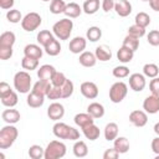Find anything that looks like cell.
<instances>
[{
    "label": "cell",
    "instance_id": "obj_44",
    "mask_svg": "<svg viewBox=\"0 0 159 159\" xmlns=\"http://www.w3.org/2000/svg\"><path fill=\"white\" fill-rule=\"evenodd\" d=\"M128 35H132V36H134V37L140 39V37H143V36L145 35V27H142V26L134 24V25L129 26V29H128Z\"/></svg>",
    "mask_w": 159,
    "mask_h": 159
},
{
    "label": "cell",
    "instance_id": "obj_26",
    "mask_svg": "<svg viewBox=\"0 0 159 159\" xmlns=\"http://www.w3.org/2000/svg\"><path fill=\"white\" fill-rule=\"evenodd\" d=\"M82 11H83L82 7L77 2H70V4L66 5V9H65L63 14L70 19H76L82 14Z\"/></svg>",
    "mask_w": 159,
    "mask_h": 159
},
{
    "label": "cell",
    "instance_id": "obj_20",
    "mask_svg": "<svg viewBox=\"0 0 159 159\" xmlns=\"http://www.w3.org/2000/svg\"><path fill=\"white\" fill-rule=\"evenodd\" d=\"M81 129H82L83 135H84L87 139H89V140H96V139L99 138L101 130H99V128H98L94 123L88 124V125H86V127H83V128H81Z\"/></svg>",
    "mask_w": 159,
    "mask_h": 159
},
{
    "label": "cell",
    "instance_id": "obj_47",
    "mask_svg": "<svg viewBox=\"0 0 159 159\" xmlns=\"http://www.w3.org/2000/svg\"><path fill=\"white\" fill-rule=\"evenodd\" d=\"M147 41L152 46H159V30H152L147 35Z\"/></svg>",
    "mask_w": 159,
    "mask_h": 159
},
{
    "label": "cell",
    "instance_id": "obj_28",
    "mask_svg": "<svg viewBox=\"0 0 159 159\" xmlns=\"http://www.w3.org/2000/svg\"><path fill=\"white\" fill-rule=\"evenodd\" d=\"M113 147L119 152V154H124L129 150L130 144H129V140L125 137H117L113 140Z\"/></svg>",
    "mask_w": 159,
    "mask_h": 159
},
{
    "label": "cell",
    "instance_id": "obj_46",
    "mask_svg": "<svg viewBox=\"0 0 159 159\" xmlns=\"http://www.w3.org/2000/svg\"><path fill=\"white\" fill-rule=\"evenodd\" d=\"M66 80H67V77H66L62 72L56 71V72H55V75H53V76H52V78H51V83H52V86L61 87V86L66 82Z\"/></svg>",
    "mask_w": 159,
    "mask_h": 159
},
{
    "label": "cell",
    "instance_id": "obj_32",
    "mask_svg": "<svg viewBox=\"0 0 159 159\" xmlns=\"http://www.w3.org/2000/svg\"><path fill=\"white\" fill-rule=\"evenodd\" d=\"M16 41V36L12 31H5L0 35V46L12 47Z\"/></svg>",
    "mask_w": 159,
    "mask_h": 159
},
{
    "label": "cell",
    "instance_id": "obj_22",
    "mask_svg": "<svg viewBox=\"0 0 159 159\" xmlns=\"http://www.w3.org/2000/svg\"><path fill=\"white\" fill-rule=\"evenodd\" d=\"M73 120H75L76 125H78L80 128H83V127H86V125H88V124L94 123V118H93L88 112H87V113H77V114L75 116Z\"/></svg>",
    "mask_w": 159,
    "mask_h": 159
},
{
    "label": "cell",
    "instance_id": "obj_30",
    "mask_svg": "<svg viewBox=\"0 0 159 159\" xmlns=\"http://www.w3.org/2000/svg\"><path fill=\"white\" fill-rule=\"evenodd\" d=\"M72 150H73L75 157H77V158H84L88 154V147L83 140H76Z\"/></svg>",
    "mask_w": 159,
    "mask_h": 159
},
{
    "label": "cell",
    "instance_id": "obj_41",
    "mask_svg": "<svg viewBox=\"0 0 159 159\" xmlns=\"http://www.w3.org/2000/svg\"><path fill=\"white\" fill-rule=\"evenodd\" d=\"M6 19L11 24H17V22L22 21V15H21V12L17 9H10L6 12Z\"/></svg>",
    "mask_w": 159,
    "mask_h": 159
},
{
    "label": "cell",
    "instance_id": "obj_55",
    "mask_svg": "<svg viewBox=\"0 0 159 159\" xmlns=\"http://www.w3.org/2000/svg\"><path fill=\"white\" fill-rule=\"evenodd\" d=\"M152 150L158 155L159 158V135L152 140Z\"/></svg>",
    "mask_w": 159,
    "mask_h": 159
},
{
    "label": "cell",
    "instance_id": "obj_38",
    "mask_svg": "<svg viewBox=\"0 0 159 159\" xmlns=\"http://www.w3.org/2000/svg\"><path fill=\"white\" fill-rule=\"evenodd\" d=\"M29 157L31 159H42L45 158V149L39 144H34L29 148Z\"/></svg>",
    "mask_w": 159,
    "mask_h": 159
},
{
    "label": "cell",
    "instance_id": "obj_18",
    "mask_svg": "<svg viewBox=\"0 0 159 159\" xmlns=\"http://www.w3.org/2000/svg\"><path fill=\"white\" fill-rule=\"evenodd\" d=\"M78 61L83 67H93L97 63V57L94 53H92L89 51H83L82 53H80Z\"/></svg>",
    "mask_w": 159,
    "mask_h": 159
},
{
    "label": "cell",
    "instance_id": "obj_8",
    "mask_svg": "<svg viewBox=\"0 0 159 159\" xmlns=\"http://www.w3.org/2000/svg\"><path fill=\"white\" fill-rule=\"evenodd\" d=\"M129 122L133 125L142 128L148 123V113L145 111H140V109L132 111L129 113Z\"/></svg>",
    "mask_w": 159,
    "mask_h": 159
},
{
    "label": "cell",
    "instance_id": "obj_33",
    "mask_svg": "<svg viewBox=\"0 0 159 159\" xmlns=\"http://www.w3.org/2000/svg\"><path fill=\"white\" fill-rule=\"evenodd\" d=\"M0 99H1V103L7 108L15 107L19 102V97H17V93L15 91H11L9 94H6L4 97H0Z\"/></svg>",
    "mask_w": 159,
    "mask_h": 159
},
{
    "label": "cell",
    "instance_id": "obj_31",
    "mask_svg": "<svg viewBox=\"0 0 159 159\" xmlns=\"http://www.w3.org/2000/svg\"><path fill=\"white\" fill-rule=\"evenodd\" d=\"M53 32L48 31V30H41L39 34H37V42L40 46L45 47L47 46L52 40H53Z\"/></svg>",
    "mask_w": 159,
    "mask_h": 159
},
{
    "label": "cell",
    "instance_id": "obj_52",
    "mask_svg": "<svg viewBox=\"0 0 159 159\" xmlns=\"http://www.w3.org/2000/svg\"><path fill=\"white\" fill-rule=\"evenodd\" d=\"M116 1H117V0H102V2H101L102 10H103L104 12H109L111 10H114Z\"/></svg>",
    "mask_w": 159,
    "mask_h": 159
},
{
    "label": "cell",
    "instance_id": "obj_21",
    "mask_svg": "<svg viewBox=\"0 0 159 159\" xmlns=\"http://www.w3.org/2000/svg\"><path fill=\"white\" fill-rule=\"evenodd\" d=\"M94 55L97 57V60L102 61V62H106V61H109L112 58V51L108 46L106 45H99L96 47V51H94Z\"/></svg>",
    "mask_w": 159,
    "mask_h": 159
},
{
    "label": "cell",
    "instance_id": "obj_27",
    "mask_svg": "<svg viewBox=\"0 0 159 159\" xmlns=\"http://www.w3.org/2000/svg\"><path fill=\"white\" fill-rule=\"evenodd\" d=\"M134 57V51L129 50L128 47L125 46H122L118 51H117V58L122 62V63H128L133 60Z\"/></svg>",
    "mask_w": 159,
    "mask_h": 159
},
{
    "label": "cell",
    "instance_id": "obj_57",
    "mask_svg": "<svg viewBox=\"0 0 159 159\" xmlns=\"http://www.w3.org/2000/svg\"><path fill=\"white\" fill-rule=\"evenodd\" d=\"M153 129H154V133H155L157 135H159V122L154 124V128H153Z\"/></svg>",
    "mask_w": 159,
    "mask_h": 159
},
{
    "label": "cell",
    "instance_id": "obj_15",
    "mask_svg": "<svg viewBox=\"0 0 159 159\" xmlns=\"http://www.w3.org/2000/svg\"><path fill=\"white\" fill-rule=\"evenodd\" d=\"M1 118L5 123L7 124H15L20 120L21 116H20V112L17 109H14V108H9V109H5L2 111L1 113Z\"/></svg>",
    "mask_w": 159,
    "mask_h": 159
},
{
    "label": "cell",
    "instance_id": "obj_24",
    "mask_svg": "<svg viewBox=\"0 0 159 159\" xmlns=\"http://www.w3.org/2000/svg\"><path fill=\"white\" fill-rule=\"evenodd\" d=\"M87 112L94 118V119H98V118H102L104 116V107L103 104L98 103V102H92L88 104L87 107Z\"/></svg>",
    "mask_w": 159,
    "mask_h": 159
},
{
    "label": "cell",
    "instance_id": "obj_14",
    "mask_svg": "<svg viewBox=\"0 0 159 159\" xmlns=\"http://www.w3.org/2000/svg\"><path fill=\"white\" fill-rule=\"evenodd\" d=\"M114 11L120 17H127L132 12V4L128 0H117L114 5Z\"/></svg>",
    "mask_w": 159,
    "mask_h": 159
},
{
    "label": "cell",
    "instance_id": "obj_17",
    "mask_svg": "<svg viewBox=\"0 0 159 159\" xmlns=\"http://www.w3.org/2000/svg\"><path fill=\"white\" fill-rule=\"evenodd\" d=\"M43 102H45V96H42V94H39L34 91H31L27 94L26 103L31 108H40L41 106H43Z\"/></svg>",
    "mask_w": 159,
    "mask_h": 159
},
{
    "label": "cell",
    "instance_id": "obj_7",
    "mask_svg": "<svg viewBox=\"0 0 159 159\" xmlns=\"http://www.w3.org/2000/svg\"><path fill=\"white\" fill-rule=\"evenodd\" d=\"M41 22H42V19H41L40 14H37V12H29V14H26L22 17L21 27L25 31H27V32H32L36 29H39Z\"/></svg>",
    "mask_w": 159,
    "mask_h": 159
},
{
    "label": "cell",
    "instance_id": "obj_11",
    "mask_svg": "<svg viewBox=\"0 0 159 159\" xmlns=\"http://www.w3.org/2000/svg\"><path fill=\"white\" fill-rule=\"evenodd\" d=\"M145 76L142 73H132L129 76V87L134 92H142L145 88Z\"/></svg>",
    "mask_w": 159,
    "mask_h": 159
},
{
    "label": "cell",
    "instance_id": "obj_54",
    "mask_svg": "<svg viewBox=\"0 0 159 159\" xmlns=\"http://www.w3.org/2000/svg\"><path fill=\"white\" fill-rule=\"evenodd\" d=\"M15 0H0V7L4 10H10L14 6Z\"/></svg>",
    "mask_w": 159,
    "mask_h": 159
},
{
    "label": "cell",
    "instance_id": "obj_23",
    "mask_svg": "<svg viewBox=\"0 0 159 159\" xmlns=\"http://www.w3.org/2000/svg\"><path fill=\"white\" fill-rule=\"evenodd\" d=\"M51 87H52L51 81L39 80V81L32 86V89H31V91H34V92H36V93L42 94V96H45V97H46V94H47V92L50 91V88H51Z\"/></svg>",
    "mask_w": 159,
    "mask_h": 159
},
{
    "label": "cell",
    "instance_id": "obj_10",
    "mask_svg": "<svg viewBox=\"0 0 159 159\" xmlns=\"http://www.w3.org/2000/svg\"><path fill=\"white\" fill-rule=\"evenodd\" d=\"M143 109L148 114H155L159 112V96L150 94L143 102Z\"/></svg>",
    "mask_w": 159,
    "mask_h": 159
},
{
    "label": "cell",
    "instance_id": "obj_3",
    "mask_svg": "<svg viewBox=\"0 0 159 159\" xmlns=\"http://www.w3.org/2000/svg\"><path fill=\"white\" fill-rule=\"evenodd\" d=\"M19 130L14 124H7L0 130V149L10 148L17 139Z\"/></svg>",
    "mask_w": 159,
    "mask_h": 159
},
{
    "label": "cell",
    "instance_id": "obj_5",
    "mask_svg": "<svg viewBox=\"0 0 159 159\" xmlns=\"http://www.w3.org/2000/svg\"><path fill=\"white\" fill-rule=\"evenodd\" d=\"M67 148L60 140H52L45 148V159H61L66 155Z\"/></svg>",
    "mask_w": 159,
    "mask_h": 159
},
{
    "label": "cell",
    "instance_id": "obj_43",
    "mask_svg": "<svg viewBox=\"0 0 159 159\" xmlns=\"http://www.w3.org/2000/svg\"><path fill=\"white\" fill-rule=\"evenodd\" d=\"M134 21H135L137 25H139V26H142V27H147V26L150 24V16H149L147 12L140 11V12H138V14L135 15Z\"/></svg>",
    "mask_w": 159,
    "mask_h": 159
},
{
    "label": "cell",
    "instance_id": "obj_59",
    "mask_svg": "<svg viewBox=\"0 0 159 159\" xmlns=\"http://www.w3.org/2000/svg\"><path fill=\"white\" fill-rule=\"evenodd\" d=\"M42 1H50V0H42Z\"/></svg>",
    "mask_w": 159,
    "mask_h": 159
},
{
    "label": "cell",
    "instance_id": "obj_2",
    "mask_svg": "<svg viewBox=\"0 0 159 159\" xmlns=\"http://www.w3.org/2000/svg\"><path fill=\"white\" fill-rule=\"evenodd\" d=\"M72 30H73V22L72 20H70V17L61 19L57 22H55L52 26L53 35L60 40H68L72 34Z\"/></svg>",
    "mask_w": 159,
    "mask_h": 159
},
{
    "label": "cell",
    "instance_id": "obj_1",
    "mask_svg": "<svg viewBox=\"0 0 159 159\" xmlns=\"http://www.w3.org/2000/svg\"><path fill=\"white\" fill-rule=\"evenodd\" d=\"M52 133L58 139H68V140H78L80 139V132L63 123V122H56L52 127Z\"/></svg>",
    "mask_w": 159,
    "mask_h": 159
},
{
    "label": "cell",
    "instance_id": "obj_56",
    "mask_svg": "<svg viewBox=\"0 0 159 159\" xmlns=\"http://www.w3.org/2000/svg\"><path fill=\"white\" fill-rule=\"evenodd\" d=\"M149 6L152 7V10L159 12V0H152V1H149Z\"/></svg>",
    "mask_w": 159,
    "mask_h": 159
},
{
    "label": "cell",
    "instance_id": "obj_36",
    "mask_svg": "<svg viewBox=\"0 0 159 159\" xmlns=\"http://www.w3.org/2000/svg\"><path fill=\"white\" fill-rule=\"evenodd\" d=\"M66 2L65 0H51L50 4V11L53 15H58V14H63L65 9H66Z\"/></svg>",
    "mask_w": 159,
    "mask_h": 159
},
{
    "label": "cell",
    "instance_id": "obj_40",
    "mask_svg": "<svg viewBox=\"0 0 159 159\" xmlns=\"http://www.w3.org/2000/svg\"><path fill=\"white\" fill-rule=\"evenodd\" d=\"M21 66L26 71H34V70H36L39 67V60L24 56V58L21 60Z\"/></svg>",
    "mask_w": 159,
    "mask_h": 159
},
{
    "label": "cell",
    "instance_id": "obj_12",
    "mask_svg": "<svg viewBox=\"0 0 159 159\" xmlns=\"http://www.w3.org/2000/svg\"><path fill=\"white\" fill-rule=\"evenodd\" d=\"M86 46H87V39H84L82 36H76L70 41L68 48L72 53L80 55L86 50Z\"/></svg>",
    "mask_w": 159,
    "mask_h": 159
},
{
    "label": "cell",
    "instance_id": "obj_49",
    "mask_svg": "<svg viewBox=\"0 0 159 159\" xmlns=\"http://www.w3.org/2000/svg\"><path fill=\"white\" fill-rule=\"evenodd\" d=\"M11 56H12V47L0 46V60L6 61V60L11 58Z\"/></svg>",
    "mask_w": 159,
    "mask_h": 159
},
{
    "label": "cell",
    "instance_id": "obj_6",
    "mask_svg": "<svg viewBox=\"0 0 159 159\" xmlns=\"http://www.w3.org/2000/svg\"><path fill=\"white\" fill-rule=\"evenodd\" d=\"M127 93H128V86L122 81L116 82L109 88V99L113 103H120L125 98Z\"/></svg>",
    "mask_w": 159,
    "mask_h": 159
},
{
    "label": "cell",
    "instance_id": "obj_51",
    "mask_svg": "<svg viewBox=\"0 0 159 159\" xmlns=\"http://www.w3.org/2000/svg\"><path fill=\"white\" fill-rule=\"evenodd\" d=\"M118 157H119V152H118L114 147L107 149V150L103 153V159H117Z\"/></svg>",
    "mask_w": 159,
    "mask_h": 159
},
{
    "label": "cell",
    "instance_id": "obj_53",
    "mask_svg": "<svg viewBox=\"0 0 159 159\" xmlns=\"http://www.w3.org/2000/svg\"><path fill=\"white\" fill-rule=\"evenodd\" d=\"M11 91H12V89H11V87H10L9 83H6L5 81L0 82V97H4V96H6V94H9Z\"/></svg>",
    "mask_w": 159,
    "mask_h": 159
},
{
    "label": "cell",
    "instance_id": "obj_39",
    "mask_svg": "<svg viewBox=\"0 0 159 159\" xmlns=\"http://www.w3.org/2000/svg\"><path fill=\"white\" fill-rule=\"evenodd\" d=\"M122 46H125L129 50H132V51L135 52L138 50V47H139V39L138 37H134L132 35H127L124 37V40H123V45Z\"/></svg>",
    "mask_w": 159,
    "mask_h": 159
},
{
    "label": "cell",
    "instance_id": "obj_9",
    "mask_svg": "<svg viewBox=\"0 0 159 159\" xmlns=\"http://www.w3.org/2000/svg\"><path fill=\"white\" fill-rule=\"evenodd\" d=\"M80 91L82 93V96L84 98H88V99H94L97 98L99 91H98V87L94 82H91V81H86L81 84L80 87Z\"/></svg>",
    "mask_w": 159,
    "mask_h": 159
},
{
    "label": "cell",
    "instance_id": "obj_16",
    "mask_svg": "<svg viewBox=\"0 0 159 159\" xmlns=\"http://www.w3.org/2000/svg\"><path fill=\"white\" fill-rule=\"evenodd\" d=\"M24 55L27 56V57H31V58H36V60H40L43 55V50L40 47V45H36V43H29L25 46L24 48Z\"/></svg>",
    "mask_w": 159,
    "mask_h": 159
},
{
    "label": "cell",
    "instance_id": "obj_34",
    "mask_svg": "<svg viewBox=\"0 0 159 159\" xmlns=\"http://www.w3.org/2000/svg\"><path fill=\"white\" fill-rule=\"evenodd\" d=\"M43 50H45V52H46L48 56H57V55H60V52H61V43H60L58 40L53 39L47 46L43 47Z\"/></svg>",
    "mask_w": 159,
    "mask_h": 159
},
{
    "label": "cell",
    "instance_id": "obj_48",
    "mask_svg": "<svg viewBox=\"0 0 159 159\" xmlns=\"http://www.w3.org/2000/svg\"><path fill=\"white\" fill-rule=\"evenodd\" d=\"M46 97L48 99H60L62 98V91H61V87H56V86H52L50 88V91L47 92Z\"/></svg>",
    "mask_w": 159,
    "mask_h": 159
},
{
    "label": "cell",
    "instance_id": "obj_19",
    "mask_svg": "<svg viewBox=\"0 0 159 159\" xmlns=\"http://www.w3.org/2000/svg\"><path fill=\"white\" fill-rule=\"evenodd\" d=\"M55 72H56V68L52 65H42L37 70V77H39V80L51 81V78L55 75Z\"/></svg>",
    "mask_w": 159,
    "mask_h": 159
},
{
    "label": "cell",
    "instance_id": "obj_50",
    "mask_svg": "<svg viewBox=\"0 0 159 159\" xmlns=\"http://www.w3.org/2000/svg\"><path fill=\"white\" fill-rule=\"evenodd\" d=\"M149 89L152 94H158L159 96V77H154L149 82Z\"/></svg>",
    "mask_w": 159,
    "mask_h": 159
},
{
    "label": "cell",
    "instance_id": "obj_4",
    "mask_svg": "<svg viewBox=\"0 0 159 159\" xmlns=\"http://www.w3.org/2000/svg\"><path fill=\"white\" fill-rule=\"evenodd\" d=\"M32 86V78L29 72L19 71L14 76V87L19 93H29Z\"/></svg>",
    "mask_w": 159,
    "mask_h": 159
},
{
    "label": "cell",
    "instance_id": "obj_13",
    "mask_svg": "<svg viewBox=\"0 0 159 159\" xmlns=\"http://www.w3.org/2000/svg\"><path fill=\"white\" fill-rule=\"evenodd\" d=\"M47 116L52 120H58L65 116V107L58 102H53L47 108Z\"/></svg>",
    "mask_w": 159,
    "mask_h": 159
},
{
    "label": "cell",
    "instance_id": "obj_45",
    "mask_svg": "<svg viewBox=\"0 0 159 159\" xmlns=\"http://www.w3.org/2000/svg\"><path fill=\"white\" fill-rule=\"evenodd\" d=\"M112 75L116 78H125L129 76V68L127 66H117L112 70Z\"/></svg>",
    "mask_w": 159,
    "mask_h": 159
},
{
    "label": "cell",
    "instance_id": "obj_37",
    "mask_svg": "<svg viewBox=\"0 0 159 159\" xmlns=\"http://www.w3.org/2000/svg\"><path fill=\"white\" fill-rule=\"evenodd\" d=\"M143 75L145 77H149V78L158 77V75H159V67L155 63H145L143 66Z\"/></svg>",
    "mask_w": 159,
    "mask_h": 159
},
{
    "label": "cell",
    "instance_id": "obj_58",
    "mask_svg": "<svg viewBox=\"0 0 159 159\" xmlns=\"http://www.w3.org/2000/svg\"><path fill=\"white\" fill-rule=\"evenodd\" d=\"M142 1H148V2H149V1H152V0H142Z\"/></svg>",
    "mask_w": 159,
    "mask_h": 159
},
{
    "label": "cell",
    "instance_id": "obj_25",
    "mask_svg": "<svg viewBox=\"0 0 159 159\" xmlns=\"http://www.w3.org/2000/svg\"><path fill=\"white\" fill-rule=\"evenodd\" d=\"M118 124L114 122H109L104 127V138L108 142H113L118 137Z\"/></svg>",
    "mask_w": 159,
    "mask_h": 159
},
{
    "label": "cell",
    "instance_id": "obj_29",
    "mask_svg": "<svg viewBox=\"0 0 159 159\" xmlns=\"http://www.w3.org/2000/svg\"><path fill=\"white\" fill-rule=\"evenodd\" d=\"M99 6H101L99 0H84L82 10L87 15H93L99 10Z\"/></svg>",
    "mask_w": 159,
    "mask_h": 159
},
{
    "label": "cell",
    "instance_id": "obj_42",
    "mask_svg": "<svg viewBox=\"0 0 159 159\" xmlns=\"http://www.w3.org/2000/svg\"><path fill=\"white\" fill-rule=\"evenodd\" d=\"M61 91H62V98H68L73 94V91H75V84L71 80H66V82L61 86Z\"/></svg>",
    "mask_w": 159,
    "mask_h": 159
},
{
    "label": "cell",
    "instance_id": "obj_35",
    "mask_svg": "<svg viewBox=\"0 0 159 159\" xmlns=\"http://www.w3.org/2000/svg\"><path fill=\"white\" fill-rule=\"evenodd\" d=\"M101 37H102V30H101V27H98V26H91V27H88V30L86 32V39L87 40H89L91 42H96Z\"/></svg>",
    "mask_w": 159,
    "mask_h": 159
}]
</instances>
